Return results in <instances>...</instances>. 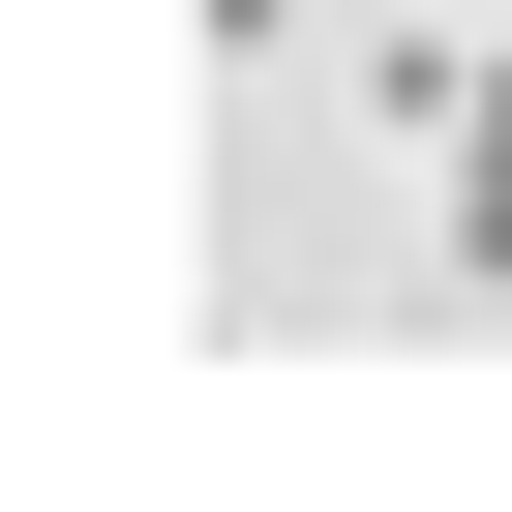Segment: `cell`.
I'll use <instances>...</instances> for the list:
<instances>
[{
    "label": "cell",
    "instance_id": "1",
    "mask_svg": "<svg viewBox=\"0 0 512 512\" xmlns=\"http://www.w3.org/2000/svg\"><path fill=\"white\" fill-rule=\"evenodd\" d=\"M452 272L512 302V31H482V121H452Z\"/></svg>",
    "mask_w": 512,
    "mask_h": 512
}]
</instances>
